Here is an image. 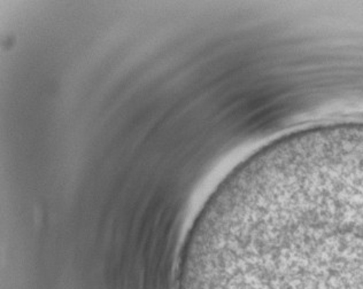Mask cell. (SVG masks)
<instances>
[{"label":"cell","instance_id":"1","mask_svg":"<svg viewBox=\"0 0 363 289\" xmlns=\"http://www.w3.org/2000/svg\"><path fill=\"white\" fill-rule=\"evenodd\" d=\"M181 289H363V193L281 196L194 237Z\"/></svg>","mask_w":363,"mask_h":289},{"label":"cell","instance_id":"2","mask_svg":"<svg viewBox=\"0 0 363 289\" xmlns=\"http://www.w3.org/2000/svg\"><path fill=\"white\" fill-rule=\"evenodd\" d=\"M361 129H362V130H363V128H361Z\"/></svg>","mask_w":363,"mask_h":289}]
</instances>
